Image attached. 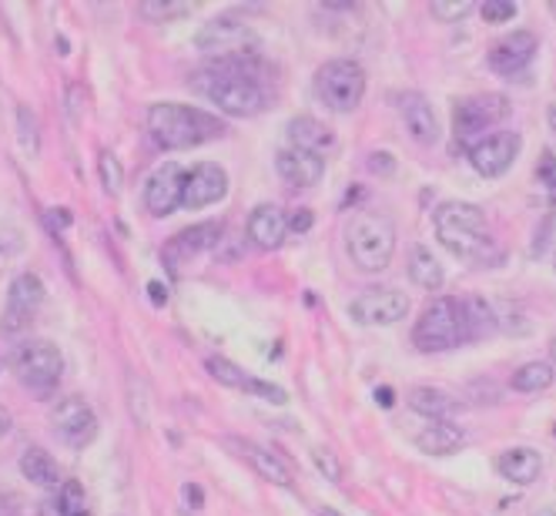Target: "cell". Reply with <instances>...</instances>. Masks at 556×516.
<instances>
[{
    "label": "cell",
    "mask_w": 556,
    "mask_h": 516,
    "mask_svg": "<svg viewBox=\"0 0 556 516\" xmlns=\"http://www.w3.org/2000/svg\"><path fill=\"white\" fill-rule=\"evenodd\" d=\"M432 225H435V238L459 259H486V252L493 246L490 225H486V215L480 205L446 202L432 215Z\"/></svg>",
    "instance_id": "obj_3"
},
{
    "label": "cell",
    "mask_w": 556,
    "mask_h": 516,
    "mask_svg": "<svg viewBox=\"0 0 556 516\" xmlns=\"http://www.w3.org/2000/svg\"><path fill=\"white\" fill-rule=\"evenodd\" d=\"M549 355H553V373H556V342L549 345Z\"/></svg>",
    "instance_id": "obj_45"
},
{
    "label": "cell",
    "mask_w": 556,
    "mask_h": 516,
    "mask_svg": "<svg viewBox=\"0 0 556 516\" xmlns=\"http://www.w3.org/2000/svg\"><path fill=\"white\" fill-rule=\"evenodd\" d=\"M17 135H21V148L27 154L41 151V128H37V114L30 108H17Z\"/></svg>",
    "instance_id": "obj_32"
},
{
    "label": "cell",
    "mask_w": 556,
    "mask_h": 516,
    "mask_svg": "<svg viewBox=\"0 0 556 516\" xmlns=\"http://www.w3.org/2000/svg\"><path fill=\"white\" fill-rule=\"evenodd\" d=\"M400 114H403L406 131H409L413 141H419V144H435V141H440V125H435L432 104L422 95H403L400 98Z\"/></svg>",
    "instance_id": "obj_22"
},
{
    "label": "cell",
    "mask_w": 556,
    "mask_h": 516,
    "mask_svg": "<svg viewBox=\"0 0 556 516\" xmlns=\"http://www.w3.org/2000/svg\"><path fill=\"white\" fill-rule=\"evenodd\" d=\"M409 406H413L416 413L429 416V419H446V416L456 410V400H453L450 392H443V389L416 386V389L409 392Z\"/></svg>",
    "instance_id": "obj_29"
},
{
    "label": "cell",
    "mask_w": 556,
    "mask_h": 516,
    "mask_svg": "<svg viewBox=\"0 0 556 516\" xmlns=\"http://www.w3.org/2000/svg\"><path fill=\"white\" fill-rule=\"evenodd\" d=\"M41 516H88V506H85V487L77 480H64L58 487V496L45 500L41 503Z\"/></svg>",
    "instance_id": "obj_28"
},
{
    "label": "cell",
    "mask_w": 556,
    "mask_h": 516,
    "mask_svg": "<svg viewBox=\"0 0 556 516\" xmlns=\"http://www.w3.org/2000/svg\"><path fill=\"white\" fill-rule=\"evenodd\" d=\"M41 305H45V282L37 279L34 272L17 275L8 289V309H4V315H0V336L14 339V336L27 332Z\"/></svg>",
    "instance_id": "obj_10"
},
{
    "label": "cell",
    "mask_w": 556,
    "mask_h": 516,
    "mask_svg": "<svg viewBox=\"0 0 556 516\" xmlns=\"http://www.w3.org/2000/svg\"><path fill=\"white\" fill-rule=\"evenodd\" d=\"M148 292H151V302L154 305H165L168 302V289L162 282H148Z\"/></svg>",
    "instance_id": "obj_40"
},
{
    "label": "cell",
    "mask_w": 556,
    "mask_h": 516,
    "mask_svg": "<svg viewBox=\"0 0 556 516\" xmlns=\"http://www.w3.org/2000/svg\"><path fill=\"white\" fill-rule=\"evenodd\" d=\"M543 516H556V506H553V509H549V513H543Z\"/></svg>",
    "instance_id": "obj_47"
},
{
    "label": "cell",
    "mask_w": 556,
    "mask_h": 516,
    "mask_svg": "<svg viewBox=\"0 0 556 516\" xmlns=\"http://www.w3.org/2000/svg\"><path fill=\"white\" fill-rule=\"evenodd\" d=\"M369 168H372V172H382V175H392V172H395V162H392V154H389V151H372V154H369Z\"/></svg>",
    "instance_id": "obj_38"
},
{
    "label": "cell",
    "mask_w": 556,
    "mask_h": 516,
    "mask_svg": "<svg viewBox=\"0 0 556 516\" xmlns=\"http://www.w3.org/2000/svg\"><path fill=\"white\" fill-rule=\"evenodd\" d=\"M225 446L228 450H235L242 460H249L252 463V469L262 476V480H268V483H275V487H292V469L278 460L271 450H265V446H258V443H252V440H235V436H228L225 440Z\"/></svg>",
    "instance_id": "obj_19"
},
{
    "label": "cell",
    "mask_w": 556,
    "mask_h": 516,
    "mask_svg": "<svg viewBox=\"0 0 556 516\" xmlns=\"http://www.w3.org/2000/svg\"><path fill=\"white\" fill-rule=\"evenodd\" d=\"M289 148L308 151L315 158H326V154H332L339 148V138H336V131L329 125L302 114V117H292V122H289Z\"/></svg>",
    "instance_id": "obj_20"
},
{
    "label": "cell",
    "mask_w": 556,
    "mask_h": 516,
    "mask_svg": "<svg viewBox=\"0 0 556 516\" xmlns=\"http://www.w3.org/2000/svg\"><path fill=\"white\" fill-rule=\"evenodd\" d=\"M148 135L165 151H188L225 135V125L202 108L162 101L148 108Z\"/></svg>",
    "instance_id": "obj_2"
},
{
    "label": "cell",
    "mask_w": 556,
    "mask_h": 516,
    "mask_svg": "<svg viewBox=\"0 0 556 516\" xmlns=\"http://www.w3.org/2000/svg\"><path fill=\"white\" fill-rule=\"evenodd\" d=\"M312 460H315V466H319V469L326 473V480H332V483L342 480V463H339V456H336L332 450H326V446L312 450Z\"/></svg>",
    "instance_id": "obj_36"
},
{
    "label": "cell",
    "mask_w": 556,
    "mask_h": 516,
    "mask_svg": "<svg viewBox=\"0 0 556 516\" xmlns=\"http://www.w3.org/2000/svg\"><path fill=\"white\" fill-rule=\"evenodd\" d=\"M536 51H540L536 34H530V30H513V34L503 37V41L493 45V51H490V71L500 74V77H516V74H523L533 64Z\"/></svg>",
    "instance_id": "obj_15"
},
{
    "label": "cell",
    "mask_w": 556,
    "mask_h": 516,
    "mask_svg": "<svg viewBox=\"0 0 556 516\" xmlns=\"http://www.w3.org/2000/svg\"><path fill=\"white\" fill-rule=\"evenodd\" d=\"M315 98L329 111L349 114L366 98V71L352 58H332L315 71Z\"/></svg>",
    "instance_id": "obj_6"
},
{
    "label": "cell",
    "mask_w": 556,
    "mask_h": 516,
    "mask_svg": "<svg viewBox=\"0 0 556 516\" xmlns=\"http://www.w3.org/2000/svg\"><path fill=\"white\" fill-rule=\"evenodd\" d=\"M275 172L292 188H312V185H319L326 175V158H315V154L299 151V148H282L275 154Z\"/></svg>",
    "instance_id": "obj_18"
},
{
    "label": "cell",
    "mask_w": 556,
    "mask_h": 516,
    "mask_svg": "<svg viewBox=\"0 0 556 516\" xmlns=\"http://www.w3.org/2000/svg\"><path fill=\"white\" fill-rule=\"evenodd\" d=\"M51 426L58 440L71 450L91 446L98 436V416L81 395H64V400H58V406L51 410Z\"/></svg>",
    "instance_id": "obj_11"
},
{
    "label": "cell",
    "mask_w": 556,
    "mask_h": 516,
    "mask_svg": "<svg viewBox=\"0 0 556 516\" xmlns=\"http://www.w3.org/2000/svg\"><path fill=\"white\" fill-rule=\"evenodd\" d=\"M194 11V4H178V0H144L141 14L154 24H165V21H178L188 17Z\"/></svg>",
    "instance_id": "obj_31"
},
{
    "label": "cell",
    "mask_w": 556,
    "mask_h": 516,
    "mask_svg": "<svg viewBox=\"0 0 556 516\" xmlns=\"http://www.w3.org/2000/svg\"><path fill=\"white\" fill-rule=\"evenodd\" d=\"M546 122H549V128L556 131V104H549V111H546Z\"/></svg>",
    "instance_id": "obj_44"
},
{
    "label": "cell",
    "mask_w": 556,
    "mask_h": 516,
    "mask_svg": "<svg viewBox=\"0 0 556 516\" xmlns=\"http://www.w3.org/2000/svg\"><path fill=\"white\" fill-rule=\"evenodd\" d=\"M205 369H208V373H212V379H218L222 386H231V389L252 392V395H258V400H268V403H278V406H282V403L289 400V392H286L282 386L265 382V379H258V376H249V373L238 369L235 363L222 360V355H212V360L205 363Z\"/></svg>",
    "instance_id": "obj_17"
},
{
    "label": "cell",
    "mask_w": 556,
    "mask_h": 516,
    "mask_svg": "<svg viewBox=\"0 0 556 516\" xmlns=\"http://www.w3.org/2000/svg\"><path fill=\"white\" fill-rule=\"evenodd\" d=\"M286 235H289L286 212L278 209V205H258L252 212V218H249V238H252L258 249H265V252L278 249V246L286 242Z\"/></svg>",
    "instance_id": "obj_23"
},
{
    "label": "cell",
    "mask_w": 556,
    "mask_h": 516,
    "mask_svg": "<svg viewBox=\"0 0 556 516\" xmlns=\"http://www.w3.org/2000/svg\"><path fill=\"white\" fill-rule=\"evenodd\" d=\"M181 496H185V503H188L191 509H198V506L205 503V493H202V487H198V483H185V487H181Z\"/></svg>",
    "instance_id": "obj_39"
},
{
    "label": "cell",
    "mask_w": 556,
    "mask_h": 516,
    "mask_svg": "<svg viewBox=\"0 0 556 516\" xmlns=\"http://www.w3.org/2000/svg\"><path fill=\"white\" fill-rule=\"evenodd\" d=\"M194 91H202L222 114L252 117L265 108V88L252 67L242 61H215L208 71L194 77Z\"/></svg>",
    "instance_id": "obj_1"
},
{
    "label": "cell",
    "mask_w": 556,
    "mask_h": 516,
    "mask_svg": "<svg viewBox=\"0 0 556 516\" xmlns=\"http://www.w3.org/2000/svg\"><path fill=\"white\" fill-rule=\"evenodd\" d=\"M51 225H58V228H67V225H71V215H67V209H54V215H51Z\"/></svg>",
    "instance_id": "obj_42"
},
{
    "label": "cell",
    "mask_w": 556,
    "mask_h": 516,
    "mask_svg": "<svg viewBox=\"0 0 556 516\" xmlns=\"http://www.w3.org/2000/svg\"><path fill=\"white\" fill-rule=\"evenodd\" d=\"M14 373L30 392L51 395L61 382V373H64V355L48 339H30L14 352Z\"/></svg>",
    "instance_id": "obj_7"
},
{
    "label": "cell",
    "mask_w": 556,
    "mask_h": 516,
    "mask_svg": "<svg viewBox=\"0 0 556 516\" xmlns=\"http://www.w3.org/2000/svg\"><path fill=\"white\" fill-rule=\"evenodd\" d=\"M349 315L359 326H395L409 315V295L400 289H366L349 302Z\"/></svg>",
    "instance_id": "obj_12"
},
{
    "label": "cell",
    "mask_w": 556,
    "mask_h": 516,
    "mask_svg": "<svg viewBox=\"0 0 556 516\" xmlns=\"http://www.w3.org/2000/svg\"><path fill=\"white\" fill-rule=\"evenodd\" d=\"M319 516H339V513H332V509H323Z\"/></svg>",
    "instance_id": "obj_46"
},
{
    "label": "cell",
    "mask_w": 556,
    "mask_h": 516,
    "mask_svg": "<svg viewBox=\"0 0 556 516\" xmlns=\"http://www.w3.org/2000/svg\"><path fill=\"white\" fill-rule=\"evenodd\" d=\"M469 342V323H466V302L440 295L432 299L413 329V345L419 352H446Z\"/></svg>",
    "instance_id": "obj_4"
},
{
    "label": "cell",
    "mask_w": 556,
    "mask_h": 516,
    "mask_svg": "<svg viewBox=\"0 0 556 516\" xmlns=\"http://www.w3.org/2000/svg\"><path fill=\"white\" fill-rule=\"evenodd\" d=\"M409 279H413L419 289H426V292H435V289H443L446 275H443V265H440V259H435L429 249H422V246H413V252H409Z\"/></svg>",
    "instance_id": "obj_27"
},
{
    "label": "cell",
    "mask_w": 556,
    "mask_h": 516,
    "mask_svg": "<svg viewBox=\"0 0 556 516\" xmlns=\"http://www.w3.org/2000/svg\"><path fill=\"white\" fill-rule=\"evenodd\" d=\"M509 114V104L503 95H480V98H463L456 101L453 111V131L459 148H472L476 141H483L493 125H500Z\"/></svg>",
    "instance_id": "obj_9"
},
{
    "label": "cell",
    "mask_w": 556,
    "mask_h": 516,
    "mask_svg": "<svg viewBox=\"0 0 556 516\" xmlns=\"http://www.w3.org/2000/svg\"><path fill=\"white\" fill-rule=\"evenodd\" d=\"M218 238H222V225L218 222H202V225H191L185 231H178L168 249H165V259L178 268V262L198 255V252H208L218 246Z\"/></svg>",
    "instance_id": "obj_21"
},
{
    "label": "cell",
    "mask_w": 556,
    "mask_h": 516,
    "mask_svg": "<svg viewBox=\"0 0 556 516\" xmlns=\"http://www.w3.org/2000/svg\"><path fill=\"white\" fill-rule=\"evenodd\" d=\"M194 48L215 54L218 61H242L255 58L258 51V37L249 24L235 21V17H215L202 30L194 34Z\"/></svg>",
    "instance_id": "obj_8"
},
{
    "label": "cell",
    "mask_w": 556,
    "mask_h": 516,
    "mask_svg": "<svg viewBox=\"0 0 556 516\" xmlns=\"http://www.w3.org/2000/svg\"><path fill=\"white\" fill-rule=\"evenodd\" d=\"M480 14L486 24H509L516 14H520V8L509 4V0H486V4L480 8Z\"/></svg>",
    "instance_id": "obj_35"
},
{
    "label": "cell",
    "mask_w": 556,
    "mask_h": 516,
    "mask_svg": "<svg viewBox=\"0 0 556 516\" xmlns=\"http://www.w3.org/2000/svg\"><path fill=\"white\" fill-rule=\"evenodd\" d=\"M11 429V413L4 410V406H0V436H4Z\"/></svg>",
    "instance_id": "obj_43"
},
{
    "label": "cell",
    "mask_w": 556,
    "mask_h": 516,
    "mask_svg": "<svg viewBox=\"0 0 556 516\" xmlns=\"http://www.w3.org/2000/svg\"><path fill=\"white\" fill-rule=\"evenodd\" d=\"M312 225H315V215H312V209H295L292 215H286V228H289V231H295V235H305V231H312Z\"/></svg>",
    "instance_id": "obj_37"
},
{
    "label": "cell",
    "mask_w": 556,
    "mask_h": 516,
    "mask_svg": "<svg viewBox=\"0 0 556 516\" xmlns=\"http://www.w3.org/2000/svg\"><path fill=\"white\" fill-rule=\"evenodd\" d=\"M466 443V436L459 426H453L450 419H429L419 432H416V446L429 456H450Z\"/></svg>",
    "instance_id": "obj_25"
},
{
    "label": "cell",
    "mask_w": 556,
    "mask_h": 516,
    "mask_svg": "<svg viewBox=\"0 0 556 516\" xmlns=\"http://www.w3.org/2000/svg\"><path fill=\"white\" fill-rule=\"evenodd\" d=\"M523 141L516 131H493L483 141H476L469 148V165L480 172L483 178H500L513 168L516 154H520Z\"/></svg>",
    "instance_id": "obj_13"
},
{
    "label": "cell",
    "mask_w": 556,
    "mask_h": 516,
    "mask_svg": "<svg viewBox=\"0 0 556 516\" xmlns=\"http://www.w3.org/2000/svg\"><path fill=\"white\" fill-rule=\"evenodd\" d=\"M553 379H556V373L549 363H527L513 373V389L516 392H543L553 386Z\"/></svg>",
    "instance_id": "obj_30"
},
{
    "label": "cell",
    "mask_w": 556,
    "mask_h": 516,
    "mask_svg": "<svg viewBox=\"0 0 556 516\" xmlns=\"http://www.w3.org/2000/svg\"><path fill=\"white\" fill-rule=\"evenodd\" d=\"M376 400H379V406H382V410H392V403H395V400H392V389H389V386L376 389Z\"/></svg>",
    "instance_id": "obj_41"
},
{
    "label": "cell",
    "mask_w": 556,
    "mask_h": 516,
    "mask_svg": "<svg viewBox=\"0 0 556 516\" xmlns=\"http://www.w3.org/2000/svg\"><path fill=\"white\" fill-rule=\"evenodd\" d=\"M496 469H500L503 480H509V483H516V487H530L533 480H540L543 460H540V453L530 450V446H513V450L500 453Z\"/></svg>",
    "instance_id": "obj_24"
},
{
    "label": "cell",
    "mask_w": 556,
    "mask_h": 516,
    "mask_svg": "<svg viewBox=\"0 0 556 516\" xmlns=\"http://www.w3.org/2000/svg\"><path fill=\"white\" fill-rule=\"evenodd\" d=\"M472 11H476V4H469V0H453V4H450V0H435V4H432V17H440L443 24H456Z\"/></svg>",
    "instance_id": "obj_34"
},
{
    "label": "cell",
    "mask_w": 556,
    "mask_h": 516,
    "mask_svg": "<svg viewBox=\"0 0 556 516\" xmlns=\"http://www.w3.org/2000/svg\"><path fill=\"white\" fill-rule=\"evenodd\" d=\"M21 473H24V480L37 483V487H61V466L58 460L41 450V446H30L24 456H21Z\"/></svg>",
    "instance_id": "obj_26"
},
{
    "label": "cell",
    "mask_w": 556,
    "mask_h": 516,
    "mask_svg": "<svg viewBox=\"0 0 556 516\" xmlns=\"http://www.w3.org/2000/svg\"><path fill=\"white\" fill-rule=\"evenodd\" d=\"M345 249L359 272H382L395 255V225L379 212H359L345 228Z\"/></svg>",
    "instance_id": "obj_5"
},
{
    "label": "cell",
    "mask_w": 556,
    "mask_h": 516,
    "mask_svg": "<svg viewBox=\"0 0 556 516\" xmlns=\"http://www.w3.org/2000/svg\"><path fill=\"white\" fill-rule=\"evenodd\" d=\"M225 194H228V175H225L222 165L202 162V165H194L191 172H185V188H181V205L185 209L198 212V209L218 205Z\"/></svg>",
    "instance_id": "obj_14"
},
{
    "label": "cell",
    "mask_w": 556,
    "mask_h": 516,
    "mask_svg": "<svg viewBox=\"0 0 556 516\" xmlns=\"http://www.w3.org/2000/svg\"><path fill=\"white\" fill-rule=\"evenodd\" d=\"M181 188H185V172L181 165L168 162L162 168H154V175L144 185V209L154 218H165L181 205Z\"/></svg>",
    "instance_id": "obj_16"
},
{
    "label": "cell",
    "mask_w": 556,
    "mask_h": 516,
    "mask_svg": "<svg viewBox=\"0 0 556 516\" xmlns=\"http://www.w3.org/2000/svg\"><path fill=\"white\" fill-rule=\"evenodd\" d=\"M98 172H101V185H104V191L108 194H117L122 191V185H125V168H122V162L111 154V151H101V158H98Z\"/></svg>",
    "instance_id": "obj_33"
}]
</instances>
